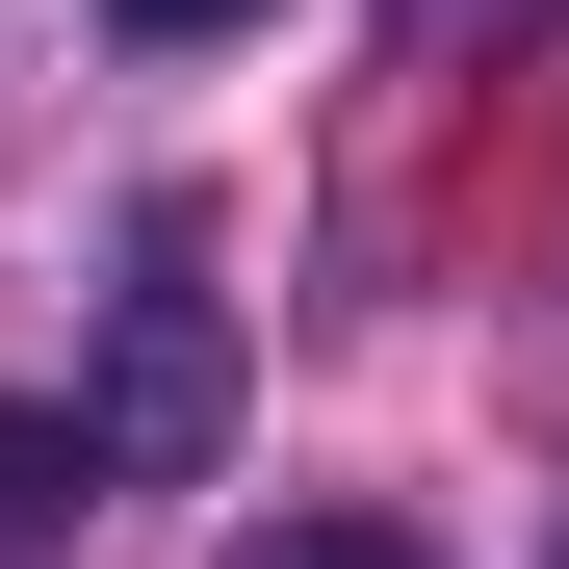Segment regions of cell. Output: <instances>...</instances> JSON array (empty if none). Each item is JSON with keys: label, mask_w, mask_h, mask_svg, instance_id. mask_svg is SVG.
Returning a JSON list of instances; mask_svg holds the SVG:
<instances>
[{"label": "cell", "mask_w": 569, "mask_h": 569, "mask_svg": "<svg viewBox=\"0 0 569 569\" xmlns=\"http://www.w3.org/2000/svg\"><path fill=\"white\" fill-rule=\"evenodd\" d=\"M78 492H104V440H78V415H0V543H52Z\"/></svg>", "instance_id": "cell-1"}, {"label": "cell", "mask_w": 569, "mask_h": 569, "mask_svg": "<svg viewBox=\"0 0 569 569\" xmlns=\"http://www.w3.org/2000/svg\"><path fill=\"white\" fill-rule=\"evenodd\" d=\"M233 569H440V543H389V518H259Z\"/></svg>", "instance_id": "cell-2"}, {"label": "cell", "mask_w": 569, "mask_h": 569, "mask_svg": "<svg viewBox=\"0 0 569 569\" xmlns=\"http://www.w3.org/2000/svg\"><path fill=\"white\" fill-rule=\"evenodd\" d=\"M104 27H233V0H104Z\"/></svg>", "instance_id": "cell-3"}]
</instances>
